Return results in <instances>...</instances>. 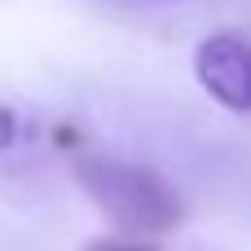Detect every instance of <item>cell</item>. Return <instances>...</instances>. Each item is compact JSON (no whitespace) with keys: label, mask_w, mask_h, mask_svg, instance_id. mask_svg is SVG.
I'll list each match as a JSON object with an SVG mask.
<instances>
[{"label":"cell","mask_w":251,"mask_h":251,"mask_svg":"<svg viewBox=\"0 0 251 251\" xmlns=\"http://www.w3.org/2000/svg\"><path fill=\"white\" fill-rule=\"evenodd\" d=\"M75 176H79L84 194L101 207V216L124 234L159 238V234H168V229H176L185 221L181 194L146 163H124V159H106V154H79Z\"/></svg>","instance_id":"cell-1"},{"label":"cell","mask_w":251,"mask_h":251,"mask_svg":"<svg viewBox=\"0 0 251 251\" xmlns=\"http://www.w3.org/2000/svg\"><path fill=\"white\" fill-rule=\"evenodd\" d=\"M194 79L234 115H251V40L216 31L194 49Z\"/></svg>","instance_id":"cell-2"},{"label":"cell","mask_w":251,"mask_h":251,"mask_svg":"<svg viewBox=\"0 0 251 251\" xmlns=\"http://www.w3.org/2000/svg\"><path fill=\"white\" fill-rule=\"evenodd\" d=\"M84 251H163V243H159V238H146V234H124V229H115V234L88 238Z\"/></svg>","instance_id":"cell-3"}]
</instances>
